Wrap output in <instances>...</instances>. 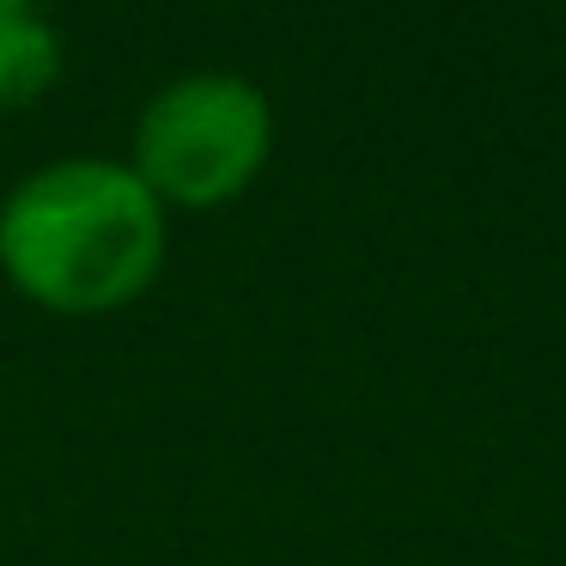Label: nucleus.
Returning <instances> with one entry per match:
<instances>
[{
    "label": "nucleus",
    "instance_id": "1",
    "mask_svg": "<svg viewBox=\"0 0 566 566\" xmlns=\"http://www.w3.org/2000/svg\"><path fill=\"white\" fill-rule=\"evenodd\" d=\"M165 208L128 159H55L0 201V274L55 317H104L153 286Z\"/></svg>",
    "mask_w": 566,
    "mask_h": 566
},
{
    "label": "nucleus",
    "instance_id": "2",
    "mask_svg": "<svg viewBox=\"0 0 566 566\" xmlns=\"http://www.w3.org/2000/svg\"><path fill=\"white\" fill-rule=\"evenodd\" d=\"M274 153V111L244 74H184L147 98L128 171L159 208H220L244 196Z\"/></svg>",
    "mask_w": 566,
    "mask_h": 566
},
{
    "label": "nucleus",
    "instance_id": "3",
    "mask_svg": "<svg viewBox=\"0 0 566 566\" xmlns=\"http://www.w3.org/2000/svg\"><path fill=\"white\" fill-rule=\"evenodd\" d=\"M62 74V38L43 0H0V104H31Z\"/></svg>",
    "mask_w": 566,
    "mask_h": 566
}]
</instances>
